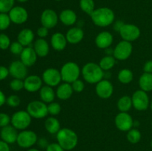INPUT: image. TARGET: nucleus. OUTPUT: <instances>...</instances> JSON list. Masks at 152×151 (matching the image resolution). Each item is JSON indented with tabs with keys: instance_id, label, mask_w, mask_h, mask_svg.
I'll return each mask as SVG.
<instances>
[{
	"instance_id": "7c9ffc66",
	"label": "nucleus",
	"mask_w": 152,
	"mask_h": 151,
	"mask_svg": "<svg viewBox=\"0 0 152 151\" xmlns=\"http://www.w3.org/2000/svg\"><path fill=\"white\" fill-rule=\"evenodd\" d=\"M117 78H118L119 81L122 83V84H129V83H131L133 81V72L130 69H128V68H124V69L120 70V72L118 73Z\"/></svg>"
},
{
	"instance_id": "0eeeda50",
	"label": "nucleus",
	"mask_w": 152,
	"mask_h": 151,
	"mask_svg": "<svg viewBox=\"0 0 152 151\" xmlns=\"http://www.w3.org/2000/svg\"><path fill=\"white\" fill-rule=\"evenodd\" d=\"M133 52L132 42L122 40L114 48L113 56L117 60L125 61L129 59Z\"/></svg>"
},
{
	"instance_id": "79ce46f5",
	"label": "nucleus",
	"mask_w": 152,
	"mask_h": 151,
	"mask_svg": "<svg viewBox=\"0 0 152 151\" xmlns=\"http://www.w3.org/2000/svg\"><path fill=\"white\" fill-rule=\"evenodd\" d=\"M71 86L74 90V92H77V93H81L85 89V84L81 79L78 78L74 82L71 83Z\"/></svg>"
},
{
	"instance_id": "f3484780",
	"label": "nucleus",
	"mask_w": 152,
	"mask_h": 151,
	"mask_svg": "<svg viewBox=\"0 0 152 151\" xmlns=\"http://www.w3.org/2000/svg\"><path fill=\"white\" fill-rule=\"evenodd\" d=\"M42 79L37 75L28 76L24 79V89L30 93L39 91L42 87Z\"/></svg>"
},
{
	"instance_id": "423d86ee",
	"label": "nucleus",
	"mask_w": 152,
	"mask_h": 151,
	"mask_svg": "<svg viewBox=\"0 0 152 151\" xmlns=\"http://www.w3.org/2000/svg\"><path fill=\"white\" fill-rule=\"evenodd\" d=\"M32 117L27 112V110H19L12 115L11 125H13L16 130H26L31 125Z\"/></svg>"
},
{
	"instance_id": "20e7f679",
	"label": "nucleus",
	"mask_w": 152,
	"mask_h": 151,
	"mask_svg": "<svg viewBox=\"0 0 152 151\" xmlns=\"http://www.w3.org/2000/svg\"><path fill=\"white\" fill-rule=\"evenodd\" d=\"M60 73L64 82L71 84L80 78L81 69L76 62H68L62 65L60 69Z\"/></svg>"
},
{
	"instance_id": "c756f323",
	"label": "nucleus",
	"mask_w": 152,
	"mask_h": 151,
	"mask_svg": "<svg viewBox=\"0 0 152 151\" xmlns=\"http://www.w3.org/2000/svg\"><path fill=\"white\" fill-rule=\"evenodd\" d=\"M117 105L120 112H129L133 107L132 97L129 96H122L117 101Z\"/></svg>"
},
{
	"instance_id": "6ab92c4d",
	"label": "nucleus",
	"mask_w": 152,
	"mask_h": 151,
	"mask_svg": "<svg viewBox=\"0 0 152 151\" xmlns=\"http://www.w3.org/2000/svg\"><path fill=\"white\" fill-rule=\"evenodd\" d=\"M17 130L13 125H7L2 127L0 131V137L1 140L9 144H13L16 142L18 137Z\"/></svg>"
},
{
	"instance_id": "9d476101",
	"label": "nucleus",
	"mask_w": 152,
	"mask_h": 151,
	"mask_svg": "<svg viewBox=\"0 0 152 151\" xmlns=\"http://www.w3.org/2000/svg\"><path fill=\"white\" fill-rule=\"evenodd\" d=\"M132 105L134 109L138 111H144L148 109L150 105L149 97L146 92L137 90L132 96Z\"/></svg>"
},
{
	"instance_id": "58836bf2",
	"label": "nucleus",
	"mask_w": 152,
	"mask_h": 151,
	"mask_svg": "<svg viewBox=\"0 0 152 151\" xmlns=\"http://www.w3.org/2000/svg\"><path fill=\"white\" fill-rule=\"evenodd\" d=\"M10 87L13 91H20L22 89H24V80L13 78L10 82Z\"/></svg>"
},
{
	"instance_id": "864d4df0",
	"label": "nucleus",
	"mask_w": 152,
	"mask_h": 151,
	"mask_svg": "<svg viewBox=\"0 0 152 151\" xmlns=\"http://www.w3.org/2000/svg\"><path fill=\"white\" fill-rule=\"evenodd\" d=\"M113 53H114V49H111V47L105 49V54H106V56H113Z\"/></svg>"
},
{
	"instance_id": "09e8293b",
	"label": "nucleus",
	"mask_w": 152,
	"mask_h": 151,
	"mask_svg": "<svg viewBox=\"0 0 152 151\" xmlns=\"http://www.w3.org/2000/svg\"><path fill=\"white\" fill-rule=\"evenodd\" d=\"M124 22H123L122 20H117L114 23V30L117 32H120V29L122 28V27L124 25Z\"/></svg>"
},
{
	"instance_id": "5701e85b",
	"label": "nucleus",
	"mask_w": 152,
	"mask_h": 151,
	"mask_svg": "<svg viewBox=\"0 0 152 151\" xmlns=\"http://www.w3.org/2000/svg\"><path fill=\"white\" fill-rule=\"evenodd\" d=\"M33 47L37 53L38 57H45L50 52V46H49L47 40H45V38H37L34 41Z\"/></svg>"
},
{
	"instance_id": "f8f14e48",
	"label": "nucleus",
	"mask_w": 152,
	"mask_h": 151,
	"mask_svg": "<svg viewBox=\"0 0 152 151\" xmlns=\"http://www.w3.org/2000/svg\"><path fill=\"white\" fill-rule=\"evenodd\" d=\"M114 123L119 130L128 132L134 127V120L128 112H120L114 118Z\"/></svg>"
},
{
	"instance_id": "aec40b11",
	"label": "nucleus",
	"mask_w": 152,
	"mask_h": 151,
	"mask_svg": "<svg viewBox=\"0 0 152 151\" xmlns=\"http://www.w3.org/2000/svg\"><path fill=\"white\" fill-rule=\"evenodd\" d=\"M113 41L114 37L109 31H102L99 33L95 38V44L96 47L104 50L111 47Z\"/></svg>"
},
{
	"instance_id": "c9c22d12",
	"label": "nucleus",
	"mask_w": 152,
	"mask_h": 151,
	"mask_svg": "<svg viewBox=\"0 0 152 151\" xmlns=\"http://www.w3.org/2000/svg\"><path fill=\"white\" fill-rule=\"evenodd\" d=\"M11 21L7 13H0V30H5L10 27Z\"/></svg>"
},
{
	"instance_id": "4be33fe9",
	"label": "nucleus",
	"mask_w": 152,
	"mask_h": 151,
	"mask_svg": "<svg viewBox=\"0 0 152 151\" xmlns=\"http://www.w3.org/2000/svg\"><path fill=\"white\" fill-rule=\"evenodd\" d=\"M68 41L65 35L60 32H56L51 36L50 45L53 50L56 51H62L66 47Z\"/></svg>"
},
{
	"instance_id": "412c9836",
	"label": "nucleus",
	"mask_w": 152,
	"mask_h": 151,
	"mask_svg": "<svg viewBox=\"0 0 152 151\" xmlns=\"http://www.w3.org/2000/svg\"><path fill=\"white\" fill-rule=\"evenodd\" d=\"M65 36L68 43L72 44H78L84 38V31L80 27H73L67 31Z\"/></svg>"
},
{
	"instance_id": "393cba45",
	"label": "nucleus",
	"mask_w": 152,
	"mask_h": 151,
	"mask_svg": "<svg viewBox=\"0 0 152 151\" xmlns=\"http://www.w3.org/2000/svg\"><path fill=\"white\" fill-rule=\"evenodd\" d=\"M74 93L71 84L63 82L57 86L56 90V96L60 100H68L71 97Z\"/></svg>"
},
{
	"instance_id": "a19ab883",
	"label": "nucleus",
	"mask_w": 152,
	"mask_h": 151,
	"mask_svg": "<svg viewBox=\"0 0 152 151\" xmlns=\"http://www.w3.org/2000/svg\"><path fill=\"white\" fill-rule=\"evenodd\" d=\"M24 47H25L17 41L12 42L9 49H10V51L11 52V53H13V54L14 55H19V56H20L22 50H23Z\"/></svg>"
},
{
	"instance_id": "4c0bfd02",
	"label": "nucleus",
	"mask_w": 152,
	"mask_h": 151,
	"mask_svg": "<svg viewBox=\"0 0 152 151\" xmlns=\"http://www.w3.org/2000/svg\"><path fill=\"white\" fill-rule=\"evenodd\" d=\"M10 37L5 33H0V49L3 50H7L10 48Z\"/></svg>"
},
{
	"instance_id": "3c124183",
	"label": "nucleus",
	"mask_w": 152,
	"mask_h": 151,
	"mask_svg": "<svg viewBox=\"0 0 152 151\" xmlns=\"http://www.w3.org/2000/svg\"><path fill=\"white\" fill-rule=\"evenodd\" d=\"M0 151H10L8 144L4 142L1 139L0 140Z\"/></svg>"
},
{
	"instance_id": "a878e982",
	"label": "nucleus",
	"mask_w": 152,
	"mask_h": 151,
	"mask_svg": "<svg viewBox=\"0 0 152 151\" xmlns=\"http://www.w3.org/2000/svg\"><path fill=\"white\" fill-rule=\"evenodd\" d=\"M34 40V31L29 28L22 29L17 36V41L24 47L31 46Z\"/></svg>"
},
{
	"instance_id": "5fc2aeb1",
	"label": "nucleus",
	"mask_w": 152,
	"mask_h": 151,
	"mask_svg": "<svg viewBox=\"0 0 152 151\" xmlns=\"http://www.w3.org/2000/svg\"><path fill=\"white\" fill-rule=\"evenodd\" d=\"M140 126V122L139 121H134V127H135V128H137V127Z\"/></svg>"
},
{
	"instance_id": "4468645a",
	"label": "nucleus",
	"mask_w": 152,
	"mask_h": 151,
	"mask_svg": "<svg viewBox=\"0 0 152 151\" xmlns=\"http://www.w3.org/2000/svg\"><path fill=\"white\" fill-rule=\"evenodd\" d=\"M95 91L96 95L101 99H109L114 93V86L109 80L103 78L96 84Z\"/></svg>"
},
{
	"instance_id": "680f3d73",
	"label": "nucleus",
	"mask_w": 152,
	"mask_h": 151,
	"mask_svg": "<svg viewBox=\"0 0 152 151\" xmlns=\"http://www.w3.org/2000/svg\"><path fill=\"white\" fill-rule=\"evenodd\" d=\"M151 125H152V121H151Z\"/></svg>"
},
{
	"instance_id": "9b49d317",
	"label": "nucleus",
	"mask_w": 152,
	"mask_h": 151,
	"mask_svg": "<svg viewBox=\"0 0 152 151\" xmlns=\"http://www.w3.org/2000/svg\"><path fill=\"white\" fill-rule=\"evenodd\" d=\"M120 35L123 40L132 42L140 38L141 34L139 27L133 24H124L120 30Z\"/></svg>"
},
{
	"instance_id": "6e6d98bb",
	"label": "nucleus",
	"mask_w": 152,
	"mask_h": 151,
	"mask_svg": "<svg viewBox=\"0 0 152 151\" xmlns=\"http://www.w3.org/2000/svg\"><path fill=\"white\" fill-rule=\"evenodd\" d=\"M27 151H40V150L38 149H36V148H29Z\"/></svg>"
},
{
	"instance_id": "a18cd8bd",
	"label": "nucleus",
	"mask_w": 152,
	"mask_h": 151,
	"mask_svg": "<svg viewBox=\"0 0 152 151\" xmlns=\"http://www.w3.org/2000/svg\"><path fill=\"white\" fill-rule=\"evenodd\" d=\"M46 151H65V150L58 143H51L47 147Z\"/></svg>"
},
{
	"instance_id": "ddd939ff",
	"label": "nucleus",
	"mask_w": 152,
	"mask_h": 151,
	"mask_svg": "<svg viewBox=\"0 0 152 151\" xmlns=\"http://www.w3.org/2000/svg\"><path fill=\"white\" fill-rule=\"evenodd\" d=\"M59 20V16L56 12L52 9H45L43 10L40 16L42 26L45 27L49 30L56 27Z\"/></svg>"
},
{
	"instance_id": "f03ea898",
	"label": "nucleus",
	"mask_w": 152,
	"mask_h": 151,
	"mask_svg": "<svg viewBox=\"0 0 152 151\" xmlns=\"http://www.w3.org/2000/svg\"><path fill=\"white\" fill-rule=\"evenodd\" d=\"M105 71L100 68L99 64L95 62H88L81 70L83 78L88 84H97L104 78Z\"/></svg>"
},
{
	"instance_id": "c03bdc74",
	"label": "nucleus",
	"mask_w": 152,
	"mask_h": 151,
	"mask_svg": "<svg viewBox=\"0 0 152 151\" xmlns=\"http://www.w3.org/2000/svg\"><path fill=\"white\" fill-rule=\"evenodd\" d=\"M49 33V29H48L47 28L44 26H41L37 29V34L39 38H45Z\"/></svg>"
},
{
	"instance_id": "c85d7f7f",
	"label": "nucleus",
	"mask_w": 152,
	"mask_h": 151,
	"mask_svg": "<svg viewBox=\"0 0 152 151\" xmlns=\"http://www.w3.org/2000/svg\"><path fill=\"white\" fill-rule=\"evenodd\" d=\"M139 86L140 90L145 92H150L152 90V73H144L139 78Z\"/></svg>"
},
{
	"instance_id": "13d9d810",
	"label": "nucleus",
	"mask_w": 152,
	"mask_h": 151,
	"mask_svg": "<svg viewBox=\"0 0 152 151\" xmlns=\"http://www.w3.org/2000/svg\"><path fill=\"white\" fill-rule=\"evenodd\" d=\"M150 107H151V110H152V101H151V104H150Z\"/></svg>"
},
{
	"instance_id": "2eb2a0df",
	"label": "nucleus",
	"mask_w": 152,
	"mask_h": 151,
	"mask_svg": "<svg viewBox=\"0 0 152 151\" xmlns=\"http://www.w3.org/2000/svg\"><path fill=\"white\" fill-rule=\"evenodd\" d=\"M9 73L13 78L24 80L28 76V67L20 60L13 61L9 66Z\"/></svg>"
},
{
	"instance_id": "bf43d9fd",
	"label": "nucleus",
	"mask_w": 152,
	"mask_h": 151,
	"mask_svg": "<svg viewBox=\"0 0 152 151\" xmlns=\"http://www.w3.org/2000/svg\"><path fill=\"white\" fill-rule=\"evenodd\" d=\"M151 149H152V140L151 141Z\"/></svg>"
},
{
	"instance_id": "6e6552de",
	"label": "nucleus",
	"mask_w": 152,
	"mask_h": 151,
	"mask_svg": "<svg viewBox=\"0 0 152 151\" xmlns=\"http://www.w3.org/2000/svg\"><path fill=\"white\" fill-rule=\"evenodd\" d=\"M38 141L37 133L33 130H24L19 133L16 143L22 148H31Z\"/></svg>"
},
{
	"instance_id": "ea45409f",
	"label": "nucleus",
	"mask_w": 152,
	"mask_h": 151,
	"mask_svg": "<svg viewBox=\"0 0 152 151\" xmlns=\"http://www.w3.org/2000/svg\"><path fill=\"white\" fill-rule=\"evenodd\" d=\"M20 103L21 99L17 95H10L6 99V104L11 107H16L19 106Z\"/></svg>"
},
{
	"instance_id": "f257e3e1",
	"label": "nucleus",
	"mask_w": 152,
	"mask_h": 151,
	"mask_svg": "<svg viewBox=\"0 0 152 151\" xmlns=\"http://www.w3.org/2000/svg\"><path fill=\"white\" fill-rule=\"evenodd\" d=\"M91 21L96 26L105 28L112 25L115 20L114 12L109 7H99L95 9L90 15Z\"/></svg>"
},
{
	"instance_id": "37998d69",
	"label": "nucleus",
	"mask_w": 152,
	"mask_h": 151,
	"mask_svg": "<svg viewBox=\"0 0 152 151\" xmlns=\"http://www.w3.org/2000/svg\"><path fill=\"white\" fill-rule=\"evenodd\" d=\"M11 121V117L4 113H0V127H4L9 125Z\"/></svg>"
},
{
	"instance_id": "2f4dec72",
	"label": "nucleus",
	"mask_w": 152,
	"mask_h": 151,
	"mask_svg": "<svg viewBox=\"0 0 152 151\" xmlns=\"http://www.w3.org/2000/svg\"><path fill=\"white\" fill-rule=\"evenodd\" d=\"M116 61L114 56H105L100 59L99 65L104 71H109L116 65Z\"/></svg>"
},
{
	"instance_id": "8fccbe9b",
	"label": "nucleus",
	"mask_w": 152,
	"mask_h": 151,
	"mask_svg": "<svg viewBox=\"0 0 152 151\" xmlns=\"http://www.w3.org/2000/svg\"><path fill=\"white\" fill-rule=\"evenodd\" d=\"M37 143H38L39 146L42 148H47V147L48 146L49 144L48 143V141L46 140L45 138H41V139H38Z\"/></svg>"
},
{
	"instance_id": "052dcab7",
	"label": "nucleus",
	"mask_w": 152,
	"mask_h": 151,
	"mask_svg": "<svg viewBox=\"0 0 152 151\" xmlns=\"http://www.w3.org/2000/svg\"><path fill=\"white\" fill-rule=\"evenodd\" d=\"M54 1H62V0H54Z\"/></svg>"
},
{
	"instance_id": "bb28decb",
	"label": "nucleus",
	"mask_w": 152,
	"mask_h": 151,
	"mask_svg": "<svg viewBox=\"0 0 152 151\" xmlns=\"http://www.w3.org/2000/svg\"><path fill=\"white\" fill-rule=\"evenodd\" d=\"M39 97L43 102L50 104L54 101L56 97V92L52 87L48 85L42 86L39 90Z\"/></svg>"
},
{
	"instance_id": "de8ad7c7",
	"label": "nucleus",
	"mask_w": 152,
	"mask_h": 151,
	"mask_svg": "<svg viewBox=\"0 0 152 151\" xmlns=\"http://www.w3.org/2000/svg\"><path fill=\"white\" fill-rule=\"evenodd\" d=\"M144 73H152V60L147 61L143 66Z\"/></svg>"
},
{
	"instance_id": "49530a36",
	"label": "nucleus",
	"mask_w": 152,
	"mask_h": 151,
	"mask_svg": "<svg viewBox=\"0 0 152 151\" xmlns=\"http://www.w3.org/2000/svg\"><path fill=\"white\" fill-rule=\"evenodd\" d=\"M10 74L9 73V69L4 66H0V81L4 80L8 75Z\"/></svg>"
},
{
	"instance_id": "39448f33",
	"label": "nucleus",
	"mask_w": 152,
	"mask_h": 151,
	"mask_svg": "<svg viewBox=\"0 0 152 151\" xmlns=\"http://www.w3.org/2000/svg\"><path fill=\"white\" fill-rule=\"evenodd\" d=\"M26 110L32 118L36 119L44 118L48 115L47 104L41 100L32 101L28 103Z\"/></svg>"
},
{
	"instance_id": "dca6fc26",
	"label": "nucleus",
	"mask_w": 152,
	"mask_h": 151,
	"mask_svg": "<svg viewBox=\"0 0 152 151\" xmlns=\"http://www.w3.org/2000/svg\"><path fill=\"white\" fill-rule=\"evenodd\" d=\"M11 22L16 25H22L28 19V13L26 9L21 6L13 7L8 13Z\"/></svg>"
},
{
	"instance_id": "4d7b16f0",
	"label": "nucleus",
	"mask_w": 152,
	"mask_h": 151,
	"mask_svg": "<svg viewBox=\"0 0 152 151\" xmlns=\"http://www.w3.org/2000/svg\"><path fill=\"white\" fill-rule=\"evenodd\" d=\"M17 1H19V2L20 3H24V2H26V1H28V0H16Z\"/></svg>"
},
{
	"instance_id": "603ef678",
	"label": "nucleus",
	"mask_w": 152,
	"mask_h": 151,
	"mask_svg": "<svg viewBox=\"0 0 152 151\" xmlns=\"http://www.w3.org/2000/svg\"><path fill=\"white\" fill-rule=\"evenodd\" d=\"M6 99H7V98H6L4 93L0 90V107L6 103Z\"/></svg>"
},
{
	"instance_id": "cd10ccee",
	"label": "nucleus",
	"mask_w": 152,
	"mask_h": 151,
	"mask_svg": "<svg viewBox=\"0 0 152 151\" xmlns=\"http://www.w3.org/2000/svg\"><path fill=\"white\" fill-rule=\"evenodd\" d=\"M45 127L50 134H56L61 129L60 122L55 117H48L45 121Z\"/></svg>"
},
{
	"instance_id": "a211bd4d",
	"label": "nucleus",
	"mask_w": 152,
	"mask_h": 151,
	"mask_svg": "<svg viewBox=\"0 0 152 151\" xmlns=\"http://www.w3.org/2000/svg\"><path fill=\"white\" fill-rule=\"evenodd\" d=\"M37 57L38 56L34 47L28 46L24 47L22 53L20 54V61L28 68L35 65L37 61Z\"/></svg>"
},
{
	"instance_id": "7ed1b4c3",
	"label": "nucleus",
	"mask_w": 152,
	"mask_h": 151,
	"mask_svg": "<svg viewBox=\"0 0 152 151\" xmlns=\"http://www.w3.org/2000/svg\"><path fill=\"white\" fill-rule=\"evenodd\" d=\"M56 140L57 143L65 150H71L78 144V136L71 129L64 127L61 128L56 133Z\"/></svg>"
},
{
	"instance_id": "72a5a7b5",
	"label": "nucleus",
	"mask_w": 152,
	"mask_h": 151,
	"mask_svg": "<svg viewBox=\"0 0 152 151\" xmlns=\"http://www.w3.org/2000/svg\"><path fill=\"white\" fill-rule=\"evenodd\" d=\"M127 140L132 144H137L140 141L142 135L140 131L137 128H132L127 133Z\"/></svg>"
},
{
	"instance_id": "473e14b6",
	"label": "nucleus",
	"mask_w": 152,
	"mask_h": 151,
	"mask_svg": "<svg viewBox=\"0 0 152 151\" xmlns=\"http://www.w3.org/2000/svg\"><path fill=\"white\" fill-rule=\"evenodd\" d=\"M80 7L86 14L90 16L95 10V3L94 0H80Z\"/></svg>"
},
{
	"instance_id": "f704fd0d",
	"label": "nucleus",
	"mask_w": 152,
	"mask_h": 151,
	"mask_svg": "<svg viewBox=\"0 0 152 151\" xmlns=\"http://www.w3.org/2000/svg\"><path fill=\"white\" fill-rule=\"evenodd\" d=\"M15 0H0V13H7L14 7Z\"/></svg>"
},
{
	"instance_id": "e433bc0d",
	"label": "nucleus",
	"mask_w": 152,
	"mask_h": 151,
	"mask_svg": "<svg viewBox=\"0 0 152 151\" xmlns=\"http://www.w3.org/2000/svg\"><path fill=\"white\" fill-rule=\"evenodd\" d=\"M61 108L60 105L58 102H53L51 103L48 105V114H50L52 116H55L57 115L60 113L61 112Z\"/></svg>"
},
{
	"instance_id": "b1692460",
	"label": "nucleus",
	"mask_w": 152,
	"mask_h": 151,
	"mask_svg": "<svg viewBox=\"0 0 152 151\" xmlns=\"http://www.w3.org/2000/svg\"><path fill=\"white\" fill-rule=\"evenodd\" d=\"M59 21L65 26H72L77 22V13L71 9H65L62 10L59 16Z\"/></svg>"
},
{
	"instance_id": "1a4fd4ad",
	"label": "nucleus",
	"mask_w": 152,
	"mask_h": 151,
	"mask_svg": "<svg viewBox=\"0 0 152 151\" xmlns=\"http://www.w3.org/2000/svg\"><path fill=\"white\" fill-rule=\"evenodd\" d=\"M42 79L46 85L52 87H57L62 81L60 70L53 68L45 70L42 75Z\"/></svg>"
}]
</instances>
